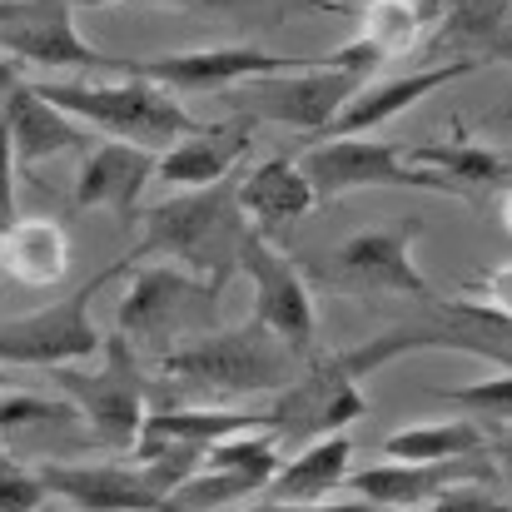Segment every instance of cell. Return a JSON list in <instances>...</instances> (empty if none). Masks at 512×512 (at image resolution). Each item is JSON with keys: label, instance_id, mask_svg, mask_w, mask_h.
<instances>
[{"label": "cell", "instance_id": "603a6c76", "mask_svg": "<svg viewBox=\"0 0 512 512\" xmlns=\"http://www.w3.org/2000/svg\"><path fill=\"white\" fill-rule=\"evenodd\" d=\"M348 463H353V438H348V433L314 438L299 458L279 463V473L269 478L264 493H274L279 503H324V498L343 493Z\"/></svg>", "mask_w": 512, "mask_h": 512}, {"label": "cell", "instance_id": "6da1fadb", "mask_svg": "<svg viewBox=\"0 0 512 512\" xmlns=\"http://www.w3.org/2000/svg\"><path fill=\"white\" fill-rule=\"evenodd\" d=\"M304 368L299 353H289L264 324H234V329H204L194 339L165 348L150 358L145 373H155L170 388V403H214L229 408L239 398H274L284 383H294Z\"/></svg>", "mask_w": 512, "mask_h": 512}, {"label": "cell", "instance_id": "277c9868", "mask_svg": "<svg viewBox=\"0 0 512 512\" xmlns=\"http://www.w3.org/2000/svg\"><path fill=\"white\" fill-rule=\"evenodd\" d=\"M473 353L493 368H512V319H503L483 299H423V314L388 324L383 334L343 348L339 363L353 378H368L408 353Z\"/></svg>", "mask_w": 512, "mask_h": 512}, {"label": "cell", "instance_id": "ffe728a7", "mask_svg": "<svg viewBox=\"0 0 512 512\" xmlns=\"http://www.w3.org/2000/svg\"><path fill=\"white\" fill-rule=\"evenodd\" d=\"M244 155H249V130L244 125H204V130L174 140L170 150L155 155V184L204 189V184L229 179Z\"/></svg>", "mask_w": 512, "mask_h": 512}, {"label": "cell", "instance_id": "d6986e66", "mask_svg": "<svg viewBox=\"0 0 512 512\" xmlns=\"http://www.w3.org/2000/svg\"><path fill=\"white\" fill-rule=\"evenodd\" d=\"M0 120H5V135H10V150H15V165H45L55 155H70L80 145H90V130L80 120H70L65 110H55L30 80H15L5 95H0Z\"/></svg>", "mask_w": 512, "mask_h": 512}, {"label": "cell", "instance_id": "ba28073f", "mask_svg": "<svg viewBox=\"0 0 512 512\" xmlns=\"http://www.w3.org/2000/svg\"><path fill=\"white\" fill-rule=\"evenodd\" d=\"M0 55L60 75H135V60L80 35L75 0H0Z\"/></svg>", "mask_w": 512, "mask_h": 512}, {"label": "cell", "instance_id": "cb8c5ba5", "mask_svg": "<svg viewBox=\"0 0 512 512\" xmlns=\"http://www.w3.org/2000/svg\"><path fill=\"white\" fill-rule=\"evenodd\" d=\"M413 165L443 174L453 184V194H478V189H503L512 184V160H503L498 150L488 145H473V140H428V145H408L403 150Z\"/></svg>", "mask_w": 512, "mask_h": 512}, {"label": "cell", "instance_id": "7c38bea8", "mask_svg": "<svg viewBox=\"0 0 512 512\" xmlns=\"http://www.w3.org/2000/svg\"><path fill=\"white\" fill-rule=\"evenodd\" d=\"M363 378H353L339 363V353H314L304 358L299 378L284 383L269 408H264V428L274 438H299V443H314V438H329L343 433L348 423H358L368 413V398L358 388Z\"/></svg>", "mask_w": 512, "mask_h": 512}, {"label": "cell", "instance_id": "484cf974", "mask_svg": "<svg viewBox=\"0 0 512 512\" xmlns=\"http://www.w3.org/2000/svg\"><path fill=\"white\" fill-rule=\"evenodd\" d=\"M428 15L418 0H368L363 10V25H358V40L378 50V60H398L418 45Z\"/></svg>", "mask_w": 512, "mask_h": 512}, {"label": "cell", "instance_id": "8992f818", "mask_svg": "<svg viewBox=\"0 0 512 512\" xmlns=\"http://www.w3.org/2000/svg\"><path fill=\"white\" fill-rule=\"evenodd\" d=\"M45 383L50 393H60L80 423L105 443V448H130L140 423H145V358L120 339L110 334L105 339V363L100 368H80V363H60V368H45Z\"/></svg>", "mask_w": 512, "mask_h": 512}, {"label": "cell", "instance_id": "5b68a950", "mask_svg": "<svg viewBox=\"0 0 512 512\" xmlns=\"http://www.w3.org/2000/svg\"><path fill=\"white\" fill-rule=\"evenodd\" d=\"M125 279H130V289L120 294L115 334L135 353H150V358L204 334L214 324V304L224 294V284H209L179 264H145V269L130 264Z\"/></svg>", "mask_w": 512, "mask_h": 512}, {"label": "cell", "instance_id": "9c48e42d", "mask_svg": "<svg viewBox=\"0 0 512 512\" xmlns=\"http://www.w3.org/2000/svg\"><path fill=\"white\" fill-rule=\"evenodd\" d=\"M373 75H358V70H339V65H324V60H309L299 70H274V75H254V80H239L229 90H219L239 115L249 120H269V125H284V130H299V135H324V125L343 110V100Z\"/></svg>", "mask_w": 512, "mask_h": 512}, {"label": "cell", "instance_id": "836d02e7", "mask_svg": "<svg viewBox=\"0 0 512 512\" xmlns=\"http://www.w3.org/2000/svg\"><path fill=\"white\" fill-rule=\"evenodd\" d=\"M165 5H209V10H239L244 0H165Z\"/></svg>", "mask_w": 512, "mask_h": 512}, {"label": "cell", "instance_id": "ac0fdd59", "mask_svg": "<svg viewBox=\"0 0 512 512\" xmlns=\"http://www.w3.org/2000/svg\"><path fill=\"white\" fill-rule=\"evenodd\" d=\"M155 184V150H140L130 140H100L90 145L85 165L75 174V204L80 209H110L125 224H135L145 189Z\"/></svg>", "mask_w": 512, "mask_h": 512}, {"label": "cell", "instance_id": "4dcf8cb0", "mask_svg": "<svg viewBox=\"0 0 512 512\" xmlns=\"http://www.w3.org/2000/svg\"><path fill=\"white\" fill-rule=\"evenodd\" d=\"M15 150H10V135H5V120H0V229L15 219Z\"/></svg>", "mask_w": 512, "mask_h": 512}, {"label": "cell", "instance_id": "7402d4cb", "mask_svg": "<svg viewBox=\"0 0 512 512\" xmlns=\"http://www.w3.org/2000/svg\"><path fill=\"white\" fill-rule=\"evenodd\" d=\"M0 274L25 289H55L70 274V234L55 219H10L0 229Z\"/></svg>", "mask_w": 512, "mask_h": 512}, {"label": "cell", "instance_id": "30bf717a", "mask_svg": "<svg viewBox=\"0 0 512 512\" xmlns=\"http://www.w3.org/2000/svg\"><path fill=\"white\" fill-rule=\"evenodd\" d=\"M423 224L418 219H393L378 229H363L343 239L339 249L319 254V279L353 299H433V284L413 264Z\"/></svg>", "mask_w": 512, "mask_h": 512}, {"label": "cell", "instance_id": "f546056e", "mask_svg": "<svg viewBox=\"0 0 512 512\" xmlns=\"http://www.w3.org/2000/svg\"><path fill=\"white\" fill-rule=\"evenodd\" d=\"M478 294H483V304H493L503 319H512V259L508 264H493V269L483 274Z\"/></svg>", "mask_w": 512, "mask_h": 512}, {"label": "cell", "instance_id": "44dd1931", "mask_svg": "<svg viewBox=\"0 0 512 512\" xmlns=\"http://www.w3.org/2000/svg\"><path fill=\"white\" fill-rule=\"evenodd\" d=\"M234 189H239V209L254 229H289L319 204L304 165L289 160V155H274V160L254 165L244 179H234Z\"/></svg>", "mask_w": 512, "mask_h": 512}, {"label": "cell", "instance_id": "83f0119b", "mask_svg": "<svg viewBox=\"0 0 512 512\" xmlns=\"http://www.w3.org/2000/svg\"><path fill=\"white\" fill-rule=\"evenodd\" d=\"M70 423H80V413L60 393L55 398H20V393L0 398V438H15L25 428H70Z\"/></svg>", "mask_w": 512, "mask_h": 512}, {"label": "cell", "instance_id": "f35d334b", "mask_svg": "<svg viewBox=\"0 0 512 512\" xmlns=\"http://www.w3.org/2000/svg\"><path fill=\"white\" fill-rule=\"evenodd\" d=\"M40 512H60V508H55V503H45V508H40Z\"/></svg>", "mask_w": 512, "mask_h": 512}, {"label": "cell", "instance_id": "7a4b0ae2", "mask_svg": "<svg viewBox=\"0 0 512 512\" xmlns=\"http://www.w3.org/2000/svg\"><path fill=\"white\" fill-rule=\"evenodd\" d=\"M145 239L130 254L140 259H170L179 269L209 279V284H229L239 274V244L254 229L239 209V189L234 179L204 184V189H174L170 199L145 209Z\"/></svg>", "mask_w": 512, "mask_h": 512}, {"label": "cell", "instance_id": "1f68e13d", "mask_svg": "<svg viewBox=\"0 0 512 512\" xmlns=\"http://www.w3.org/2000/svg\"><path fill=\"white\" fill-rule=\"evenodd\" d=\"M249 512H378V508L363 503V498L358 503H279L274 498V503H259V508H249Z\"/></svg>", "mask_w": 512, "mask_h": 512}, {"label": "cell", "instance_id": "2e32d148", "mask_svg": "<svg viewBox=\"0 0 512 512\" xmlns=\"http://www.w3.org/2000/svg\"><path fill=\"white\" fill-rule=\"evenodd\" d=\"M299 65H309V60L274 55V50H259V45H209V50H174V55H155V60H135V75L165 85L174 95H219L239 80L299 70Z\"/></svg>", "mask_w": 512, "mask_h": 512}, {"label": "cell", "instance_id": "5bb4252c", "mask_svg": "<svg viewBox=\"0 0 512 512\" xmlns=\"http://www.w3.org/2000/svg\"><path fill=\"white\" fill-rule=\"evenodd\" d=\"M463 483H498V468L488 453H463V458H443V463H393L378 458L373 468H348L343 488L378 512H418L433 498H443L448 488Z\"/></svg>", "mask_w": 512, "mask_h": 512}, {"label": "cell", "instance_id": "f1b7e54d", "mask_svg": "<svg viewBox=\"0 0 512 512\" xmlns=\"http://www.w3.org/2000/svg\"><path fill=\"white\" fill-rule=\"evenodd\" d=\"M50 503L40 468H25L15 453L0 448V512H40Z\"/></svg>", "mask_w": 512, "mask_h": 512}, {"label": "cell", "instance_id": "8fae6325", "mask_svg": "<svg viewBox=\"0 0 512 512\" xmlns=\"http://www.w3.org/2000/svg\"><path fill=\"white\" fill-rule=\"evenodd\" d=\"M239 274L254 284V324H264L289 353L314 358L319 353L314 289L299 274V264L264 229H249L244 234V244H239Z\"/></svg>", "mask_w": 512, "mask_h": 512}, {"label": "cell", "instance_id": "ab89813d", "mask_svg": "<svg viewBox=\"0 0 512 512\" xmlns=\"http://www.w3.org/2000/svg\"><path fill=\"white\" fill-rule=\"evenodd\" d=\"M0 383H5V363H0Z\"/></svg>", "mask_w": 512, "mask_h": 512}, {"label": "cell", "instance_id": "8d00e7d4", "mask_svg": "<svg viewBox=\"0 0 512 512\" xmlns=\"http://www.w3.org/2000/svg\"><path fill=\"white\" fill-rule=\"evenodd\" d=\"M80 5H85V10H100V5H125V0H75V10H80Z\"/></svg>", "mask_w": 512, "mask_h": 512}, {"label": "cell", "instance_id": "74e56055", "mask_svg": "<svg viewBox=\"0 0 512 512\" xmlns=\"http://www.w3.org/2000/svg\"><path fill=\"white\" fill-rule=\"evenodd\" d=\"M418 5H423V15H433V10H438L443 0H418Z\"/></svg>", "mask_w": 512, "mask_h": 512}, {"label": "cell", "instance_id": "e0dca14e", "mask_svg": "<svg viewBox=\"0 0 512 512\" xmlns=\"http://www.w3.org/2000/svg\"><path fill=\"white\" fill-rule=\"evenodd\" d=\"M478 65H483L478 55H458V60H443V65H423V70H413V75L363 80V85L343 100L339 115L324 125V135H319V140H334V135H373L378 125H388V120H398L403 110L423 105V100H428V95H438L443 85H453V80L473 75Z\"/></svg>", "mask_w": 512, "mask_h": 512}, {"label": "cell", "instance_id": "e575fe53", "mask_svg": "<svg viewBox=\"0 0 512 512\" xmlns=\"http://www.w3.org/2000/svg\"><path fill=\"white\" fill-rule=\"evenodd\" d=\"M498 219H503V229L512 234V184H503V199H498Z\"/></svg>", "mask_w": 512, "mask_h": 512}, {"label": "cell", "instance_id": "d590c367", "mask_svg": "<svg viewBox=\"0 0 512 512\" xmlns=\"http://www.w3.org/2000/svg\"><path fill=\"white\" fill-rule=\"evenodd\" d=\"M15 80H20V75H15V60H5V55H0V95H5Z\"/></svg>", "mask_w": 512, "mask_h": 512}, {"label": "cell", "instance_id": "4fadbf2b", "mask_svg": "<svg viewBox=\"0 0 512 512\" xmlns=\"http://www.w3.org/2000/svg\"><path fill=\"white\" fill-rule=\"evenodd\" d=\"M299 165H304V174H309V184H314L319 199H339V194L378 189V184L453 194V184H448L443 174L413 165V160L403 155V145H383V140H368V135H334V140H319Z\"/></svg>", "mask_w": 512, "mask_h": 512}, {"label": "cell", "instance_id": "52a82bcc", "mask_svg": "<svg viewBox=\"0 0 512 512\" xmlns=\"http://www.w3.org/2000/svg\"><path fill=\"white\" fill-rule=\"evenodd\" d=\"M135 259H120V264H105L95 279H85L70 299L60 304H45L40 314H25V319H10L0 324V363H15V368H60V363H90L105 353V334L90 314V304L130 274Z\"/></svg>", "mask_w": 512, "mask_h": 512}, {"label": "cell", "instance_id": "d6a6232c", "mask_svg": "<svg viewBox=\"0 0 512 512\" xmlns=\"http://www.w3.org/2000/svg\"><path fill=\"white\" fill-rule=\"evenodd\" d=\"M488 458H493L498 478H508V488H512V423H503V428H498V438L488 443Z\"/></svg>", "mask_w": 512, "mask_h": 512}, {"label": "cell", "instance_id": "60d3db41", "mask_svg": "<svg viewBox=\"0 0 512 512\" xmlns=\"http://www.w3.org/2000/svg\"><path fill=\"white\" fill-rule=\"evenodd\" d=\"M508 55H512V50H508Z\"/></svg>", "mask_w": 512, "mask_h": 512}, {"label": "cell", "instance_id": "9a60e30c", "mask_svg": "<svg viewBox=\"0 0 512 512\" xmlns=\"http://www.w3.org/2000/svg\"><path fill=\"white\" fill-rule=\"evenodd\" d=\"M40 483L80 512H194L125 463H40Z\"/></svg>", "mask_w": 512, "mask_h": 512}, {"label": "cell", "instance_id": "3957f363", "mask_svg": "<svg viewBox=\"0 0 512 512\" xmlns=\"http://www.w3.org/2000/svg\"><path fill=\"white\" fill-rule=\"evenodd\" d=\"M55 110H65L70 120H80L85 130H100L110 140H130L140 150H170L174 140L204 130L184 105L179 95L145 80V75H125V80H80V75H65V80H30Z\"/></svg>", "mask_w": 512, "mask_h": 512}, {"label": "cell", "instance_id": "d4e9b609", "mask_svg": "<svg viewBox=\"0 0 512 512\" xmlns=\"http://www.w3.org/2000/svg\"><path fill=\"white\" fill-rule=\"evenodd\" d=\"M463 453H488V428L478 418H428L378 443V458H393V463H443Z\"/></svg>", "mask_w": 512, "mask_h": 512}, {"label": "cell", "instance_id": "4316f807", "mask_svg": "<svg viewBox=\"0 0 512 512\" xmlns=\"http://www.w3.org/2000/svg\"><path fill=\"white\" fill-rule=\"evenodd\" d=\"M438 398L463 408L478 423L503 428V423H512V368H498L493 378H478V383H463V388H443Z\"/></svg>", "mask_w": 512, "mask_h": 512}]
</instances>
